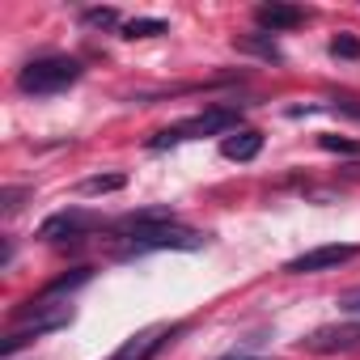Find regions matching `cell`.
I'll return each mask as SVG.
<instances>
[{
	"label": "cell",
	"mask_w": 360,
	"mask_h": 360,
	"mask_svg": "<svg viewBox=\"0 0 360 360\" xmlns=\"http://www.w3.org/2000/svg\"><path fill=\"white\" fill-rule=\"evenodd\" d=\"M178 330H183L178 322H174V326H165V322L144 326V330H136V335H131V339H127V343L110 356V360H153V356H157V352H161V347L178 335Z\"/></svg>",
	"instance_id": "8"
},
{
	"label": "cell",
	"mask_w": 360,
	"mask_h": 360,
	"mask_svg": "<svg viewBox=\"0 0 360 360\" xmlns=\"http://www.w3.org/2000/svg\"><path fill=\"white\" fill-rule=\"evenodd\" d=\"M30 195V187H5V195H0V212L5 217H13L18 208H22V200Z\"/></svg>",
	"instance_id": "17"
},
{
	"label": "cell",
	"mask_w": 360,
	"mask_h": 360,
	"mask_svg": "<svg viewBox=\"0 0 360 360\" xmlns=\"http://www.w3.org/2000/svg\"><path fill=\"white\" fill-rule=\"evenodd\" d=\"M123 187H127L123 174H94L81 183V195H110V191H123Z\"/></svg>",
	"instance_id": "13"
},
{
	"label": "cell",
	"mask_w": 360,
	"mask_h": 360,
	"mask_svg": "<svg viewBox=\"0 0 360 360\" xmlns=\"http://www.w3.org/2000/svg\"><path fill=\"white\" fill-rule=\"evenodd\" d=\"M81 60H72V56H34L22 72H18V89L22 94H60V89H68L72 81H81Z\"/></svg>",
	"instance_id": "3"
},
{
	"label": "cell",
	"mask_w": 360,
	"mask_h": 360,
	"mask_svg": "<svg viewBox=\"0 0 360 360\" xmlns=\"http://www.w3.org/2000/svg\"><path fill=\"white\" fill-rule=\"evenodd\" d=\"M356 255H360V246H352V242H335V246H314V250H305V255L288 259V263H284V271H288V276H314V271H335V267L352 263Z\"/></svg>",
	"instance_id": "6"
},
{
	"label": "cell",
	"mask_w": 360,
	"mask_h": 360,
	"mask_svg": "<svg viewBox=\"0 0 360 360\" xmlns=\"http://www.w3.org/2000/svg\"><path fill=\"white\" fill-rule=\"evenodd\" d=\"M81 22H85V26L106 30V26H119V9H110V5H102V9H85V13H81Z\"/></svg>",
	"instance_id": "15"
},
{
	"label": "cell",
	"mask_w": 360,
	"mask_h": 360,
	"mask_svg": "<svg viewBox=\"0 0 360 360\" xmlns=\"http://www.w3.org/2000/svg\"><path fill=\"white\" fill-rule=\"evenodd\" d=\"M169 26L161 22V18H131V22H123V39H157V34H165Z\"/></svg>",
	"instance_id": "14"
},
{
	"label": "cell",
	"mask_w": 360,
	"mask_h": 360,
	"mask_svg": "<svg viewBox=\"0 0 360 360\" xmlns=\"http://www.w3.org/2000/svg\"><path fill=\"white\" fill-rule=\"evenodd\" d=\"M148 250H204V233L178 225V221H165V225H148V229H131L123 233V259L131 255H148Z\"/></svg>",
	"instance_id": "4"
},
{
	"label": "cell",
	"mask_w": 360,
	"mask_h": 360,
	"mask_svg": "<svg viewBox=\"0 0 360 360\" xmlns=\"http://www.w3.org/2000/svg\"><path fill=\"white\" fill-rule=\"evenodd\" d=\"M94 280V267H72V271H64V276H56L39 297H30V301H43V305H51L56 297H64V292H77L81 284H89Z\"/></svg>",
	"instance_id": "11"
},
{
	"label": "cell",
	"mask_w": 360,
	"mask_h": 360,
	"mask_svg": "<svg viewBox=\"0 0 360 360\" xmlns=\"http://www.w3.org/2000/svg\"><path fill=\"white\" fill-rule=\"evenodd\" d=\"M339 309H343V314H352V318H360V288L343 292V297H339Z\"/></svg>",
	"instance_id": "19"
},
{
	"label": "cell",
	"mask_w": 360,
	"mask_h": 360,
	"mask_svg": "<svg viewBox=\"0 0 360 360\" xmlns=\"http://www.w3.org/2000/svg\"><path fill=\"white\" fill-rule=\"evenodd\" d=\"M305 352L314 356H335V352H360V322H330V326H318L301 339Z\"/></svg>",
	"instance_id": "7"
},
{
	"label": "cell",
	"mask_w": 360,
	"mask_h": 360,
	"mask_svg": "<svg viewBox=\"0 0 360 360\" xmlns=\"http://www.w3.org/2000/svg\"><path fill=\"white\" fill-rule=\"evenodd\" d=\"M330 56H335V60H360V39H356V34L330 39Z\"/></svg>",
	"instance_id": "16"
},
{
	"label": "cell",
	"mask_w": 360,
	"mask_h": 360,
	"mask_svg": "<svg viewBox=\"0 0 360 360\" xmlns=\"http://www.w3.org/2000/svg\"><path fill=\"white\" fill-rule=\"evenodd\" d=\"M242 123V106H208L183 123H174L165 131H157L148 140V148H169V144H183V140H204V136H233Z\"/></svg>",
	"instance_id": "1"
},
{
	"label": "cell",
	"mask_w": 360,
	"mask_h": 360,
	"mask_svg": "<svg viewBox=\"0 0 360 360\" xmlns=\"http://www.w3.org/2000/svg\"><path fill=\"white\" fill-rule=\"evenodd\" d=\"M233 47H238L242 56H255V60H267V64H280V60H284L271 34H238Z\"/></svg>",
	"instance_id": "12"
},
{
	"label": "cell",
	"mask_w": 360,
	"mask_h": 360,
	"mask_svg": "<svg viewBox=\"0 0 360 360\" xmlns=\"http://www.w3.org/2000/svg\"><path fill=\"white\" fill-rule=\"evenodd\" d=\"M106 221L94 217V212H85V208H64V212H56V217H47L39 225V238L43 242H77V238H89Z\"/></svg>",
	"instance_id": "5"
},
{
	"label": "cell",
	"mask_w": 360,
	"mask_h": 360,
	"mask_svg": "<svg viewBox=\"0 0 360 360\" xmlns=\"http://www.w3.org/2000/svg\"><path fill=\"white\" fill-rule=\"evenodd\" d=\"M221 153H225L229 161H255V157L263 153V131H255V127H238L233 136L221 140Z\"/></svg>",
	"instance_id": "10"
},
{
	"label": "cell",
	"mask_w": 360,
	"mask_h": 360,
	"mask_svg": "<svg viewBox=\"0 0 360 360\" xmlns=\"http://www.w3.org/2000/svg\"><path fill=\"white\" fill-rule=\"evenodd\" d=\"M335 115H347V119H360V106H356V102H335Z\"/></svg>",
	"instance_id": "20"
},
{
	"label": "cell",
	"mask_w": 360,
	"mask_h": 360,
	"mask_svg": "<svg viewBox=\"0 0 360 360\" xmlns=\"http://www.w3.org/2000/svg\"><path fill=\"white\" fill-rule=\"evenodd\" d=\"M326 153H347V157H360V144H352V140H343V136H322L318 140Z\"/></svg>",
	"instance_id": "18"
},
{
	"label": "cell",
	"mask_w": 360,
	"mask_h": 360,
	"mask_svg": "<svg viewBox=\"0 0 360 360\" xmlns=\"http://www.w3.org/2000/svg\"><path fill=\"white\" fill-rule=\"evenodd\" d=\"M13 318H30V322H22V326H13L5 339H0V352H5V360H13L26 343H34V339H43V335H51V330H64L68 322H72V309L68 305H43V301H26Z\"/></svg>",
	"instance_id": "2"
},
{
	"label": "cell",
	"mask_w": 360,
	"mask_h": 360,
	"mask_svg": "<svg viewBox=\"0 0 360 360\" xmlns=\"http://www.w3.org/2000/svg\"><path fill=\"white\" fill-rule=\"evenodd\" d=\"M255 22L263 26V34L297 30V26L305 22V9H297V5H259V9H255Z\"/></svg>",
	"instance_id": "9"
},
{
	"label": "cell",
	"mask_w": 360,
	"mask_h": 360,
	"mask_svg": "<svg viewBox=\"0 0 360 360\" xmlns=\"http://www.w3.org/2000/svg\"><path fill=\"white\" fill-rule=\"evenodd\" d=\"M225 360H263V356H225Z\"/></svg>",
	"instance_id": "21"
}]
</instances>
